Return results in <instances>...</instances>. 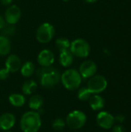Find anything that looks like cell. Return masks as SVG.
Returning <instances> with one entry per match:
<instances>
[{
	"label": "cell",
	"mask_w": 131,
	"mask_h": 132,
	"mask_svg": "<svg viewBox=\"0 0 131 132\" xmlns=\"http://www.w3.org/2000/svg\"><path fill=\"white\" fill-rule=\"evenodd\" d=\"M36 76L42 87L50 88L59 83L61 73L54 67H41L36 70Z\"/></svg>",
	"instance_id": "cell-1"
},
{
	"label": "cell",
	"mask_w": 131,
	"mask_h": 132,
	"mask_svg": "<svg viewBox=\"0 0 131 132\" xmlns=\"http://www.w3.org/2000/svg\"><path fill=\"white\" fill-rule=\"evenodd\" d=\"M42 125L40 114L29 111L22 114L20 119V128L22 132H38Z\"/></svg>",
	"instance_id": "cell-2"
},
{
	"label": "cell",
	"mask_w": 131,
	"mask_h": 132,
	"mask_svg": "<svg viewBox=\"0 0 131 132\" xmlns=\"http://www.w3.org/2000/svg\"><path fill=\"white\" fill-rule=\"evenodd\" d=\"M60 81L63 87L69 90H75L80 88L82 77L76 69H68L61 74Z\"/></svg>",
	"instance_id": "cell-3"
},
{
	"label": "cell",
	"mask_w": 131,
	"mask_h": 132,
	"mask_svg": "<svg viewBox=\"0 0 131 132\" xmlns=\"http://www.w3.org/2000/svg\"><path fill=\"white\" fill-rule=\"evenodd\" d=\"M87 117L81 111L75 110L68 114L66 118V125L71 129L78 130L82 128L86 123Z\"/></svg>",
	"instance_id": "cell-4"
},
{
	"label": "cell",
	"mask_w": 131,
	"mask_h": 132,
	"mask_svg": "<svg viewBox=\"0 0 131 132\" xmlns=\"http://www.w3.org/2000/svg\"><path fill=\"white\" fill-rule=\"evenodd\" d=\"M69 50L74 56L86 58L90 53V45L86 39L78 38L70 43Z\"/></svg>",
	"instance_id": "cell-5"
},
{
	"label": "cell",
	"mask_w": 131,
	"mask_h": 132,
	"mask_svg": "<svg viewBox=\"0 0 131 132\" xmlns=\"http://www.w3.org/2000/svg\"><path fill=\"white\" fill-rule=\"evenodd\" d=\"M55 33V28L51 23L43 22L38 27L36 37L39 43L46 44L49 43L53 39Z\"/></svg>",
	"instance_id": "cell-6"
},
{
	"label": "cell",
	"mask_w": 131,
	"mask_h": 132,
	"mask_svg": "<svg viewBox=\"0 0 131 132\" xmlns=\"http://www.w3.org/2000/svg\"><path fill=\"white\" fill-rule=\"evenodd\" d=\"M107 87V80L102 75H94L87 83V88L93 94H99L103 92Z\"/></svg>",
	"instance_id": "cell-7"
},
{
	"label": "cell",
	"mask_w": 131,
	"mask_h": 132,
	"mask_svg": "<svg viewBox=\"0 0 131 132\" xmlns=\"http://www.w3.org/2000/svg\"><path fill=\"white\" fill-rule=\"evenodd\" d=\"M78 71L82 78L90 79V77L96 75L97 71V66L93 60H87L80 64Z\"/></svg>",
	"instance_id": "cell-8"
},
{
	"label": "cell",
	"mask_w": 131,
	"mask_h": 132,
	"mask_svg": "<svg viewBox=\"0 0 131 132\" xmlns=\"http://www.w3.org/2000/svg\"><path fill=\"white\" fill-rule=\"evenodd\" d=\"M21 9L16 5H11L8 6L5 12V19L6 23L10 25L16 24L21 18Z\"/></svg>",
	"instance_id": "cell-9"
},
{
	"label": "cell",
	"mask_w": 131,
	"mask_h": 132,
	"mask_svg": "<svg viewBox=\"0 0 131 132\" xmlns=\"http://www.w3.org/2000/svg\"><path fill=\"white\" fill-rule=\"evenodd\" d=\"M97 123L103 129H110L115 124V118L107 111H100L97 115Z\"/></svg>",
	"instance_id": "cell-10"
},
{
	"label": "cell",
	"mask_w": 131,
	"mask_h": 132,
	"mask_svg": "<svg viewBox=\"0 0 131 132\" xmlns=\"http://www.w3.org/2000/svg\"><path fill=\"white\" fill-rule=\"evenodd\" d=\"M38 63L40 67H51L55 61V55L50 50L45 49L39 52L37 56Z\"/></svg>",
	"instance_id": "cell-11"
},
{
	"label": "cell",
	"mask_w": 131,
	"mask_h": 132,
	"mask_svg": "<svg viewBox=\"0 0 131 132\" xmlns=\"http://www.w3.org/2000/svg\"><path fill=\"white\" fill-rule=\"evenodd\" d=\"M5 66L10 73H16L20 70L22 62L19 56H17L16 54H10L7 56L5 60Z\"/></svg>",
	"instance_id": "cell-12"
},
{
	"label": "cell",
	"mask_w": 131,
	"mask_h": 132,
	"mask_svg": "<svg viewBox=\"0 0 131 132\" xmlns=\"http://www.w3.org/2000/svg\"><path fill=\"white\" fill-rule=\"evenodd\" d=\"M16 119L14 114L12 113H4L0 116V129L5 131L12 129L15 124Z\"/></svg>",
	"instance_id": "cell-13"
},
{
	"label": "cell",
	"mask_w": 131,
	"mask_h": 132,
	"mask_svg": "<svg viewBox=\"0 0 131 132\" xmlns=\"http://www.w3.org/2000/svg\"><path fill=\"white\" fill-rule=\"evenodd\" d=\"M74 60V56L69 50H65L59 52V64L63 67H70Z\"/></svg>",
	"instance_id": "cell-14"
},
{
	"label": "cell",
	"mask_w": 131,
	"mask_h": 132,
	"mask_svg": "<svg viewBox=\"0 0 131 132\" xmlns=\"http://www.w3.org/2000/svg\"><path fill=\"white\" fill-rule=\"evenodd\" d=\"M89 104L92 110L100 111L105 106L104 99L99 94H93L89 99Z\"/></svg>",
	"instance_id": "cell-15"
},
{
	"label": "cell",
	"mask_w": 131,
	"mask_h": 132,
	"mask_svg": "<svg viewBox=\"0 0 131 132\" xmlns=\"http://www.w3.org/2000/svg\"><path fill=\"white\" fill-rule=\"evenodd\" d=\"M44 103L42 97L39 94L32 95L29 101V107L32 111H39L42 108Z\"/></svg>",
	"instance_id": "cell-16"
},
{
	"label": "cell",
	"mask_w": 131,
	"mask_h": 132,
	"mask_svg": "<svg viewBox=\"0 0 131 132\" xmlns=\"http://www.w3.org/2000/svg\"><path fill=\"white\" fill-rule=\"evenodd\" d=\"M11 43L7 36L0 35V56H5L9 54L11 51Z\"/></svg>",
	"instance_id": "cell-17"
},
{
	"label": "cell",
	"mask_w": 131,
	"mask_h": 132,
	"mask_svg": "<svg viewBox=\"0 0 131 132\" xmlns=\"http://www.w3.org/2000/svg\"><path fill=\"white\" fill-rule=\"evenodd\" d=\"M8 101L11 105L15 108H20L22 107L25 103V97L24 94H12L8 97Z\"/></svg>",
	"instance_id": "cell-18"
},
{
	"label": "cell",
	"mask_w": 131,
	"mask_h": 132,
	"mask_svg": "<svg viewBox=\"0 0 131 132\" xmlns=\"http://www.w3.org/2000/svg\"><path fill=\"white\" fill-rule=\"evenodd\" d=\"M38 84L33 80H25L22 86V91L24 95H31L37 89Z\"/></svg>",
	"instance_id": "cell-19"
},
{
	"label": "cell",
	"mask_w": 131,
	"mask_h": 132,
	"mask_svg": "<svg viewBox=\"0 0 131 132\" xmlns=\"http://www.w3.org/2000/svg\"><path fill=\"white\" fill-rule=\"evenodd\" d=\"M35 65L31 61H26L20 68V73L24 77H30L35 72Z\"/></svg>",
	"instance_id": "cell-20"
},
{
	"label": "cell",
	"mask_w": 131,
	"mask_h": 132,
	"mask_svg": "<svg viewBox=\"0 0 131 132\" xmlns=\"http://www.w3.org/2000/svg\"><path fill=\"white\" fill-rule=\"evenodd\" d=\"M70 41L69 39L66 37H59L56 40V46L59 50V52L65 50H69L70 46Z\"/></svg>",
	"instance_id": "cell-21"
},
{
	"label": "cell",
	"mask_w": 131,
	"mask_h": 132,
	"mask_svg": "<svg viewBox=\"0 0 131 132\" xmlns=\"http://www.w3.org/2000/svg\"><path fill=\"white\" fill-rule=\"evenodd\" d=\"M92 95H93V94L86 87H83L80 88L79 90H78V93H77V97L81 101H89V99L90 98V97Z\"/></svg>",
	"instance_id": "cell-22"
},
{
	"label": "cell",
	"mask_w": 131,
	"mask_h": 132,
	"mask_svg": "<svg viewBox=\"0 0 131 132\" xmlns=\"http://www.w3.org/2000/svg\"><path fill=\"white\" fill-rule=\"evenodd\" d=\"M66 125V121L63 118H56V120H54V121L52 124L53 128L56 131H63Z\"/></svg>",
	"instance_id": "cell-23"
},
{
	"label": "cell",
	"mask_w": 131,
	"mask_h": 132,
	"mask_svg": "<svg viewBox=\"0 0 131 132\" xmlns=\"http://www.w3.org/2000/svg\"><path fill=\"white\" fill-rule=\"evenodd\" d=\"M15 28L14 26V25H10L6 23V25L5 26V27L2 29V35L5 36H12L15 33Z\"/></svg>",
	"instance_id": "cell-24"
},
{
	"label": "cell",
	"mask_w": 131,
	"mask_h": 132,
	"mask_svg": "<svg viewBox=\"0 0 131 132\" xmlns=\"http://www.w3.org/2000/svg\"><path fill=\"white\" fill-rule=\"evenodd\" d=\"M10 72L5 67L0 70V80H5L9 77Z\"/></svg>",
	"instance_id": "cell-25"
},
{
	"label": "cell",
	"mask_w": 131,
	"mask_h": 132,
	"mask_svg": "<svg viewBox=\"0 0 131 132\" xmlns=\"http://www.w3.org/2000/svg\"><path fill=\"white\" fill-rule=\"evenodd\" d=\"M112 132H126V131L124 126H122L121 125H113V127L112 128Z\"/></svg>",
	"instance_id": "cell-26"
},
{
	"label": "cell",
	"mask_w": 131,
	"mask_h": 132,
	"mask_svg": "<svg viewBox=\"0 0 131 132\" xmlns=\"http://www.w3.org/2000/svg\"><path fill=\"white\" fill-rule=\"evenodd\" d=\"M114 118H115V121L120 124L123 123L125 121V116L122 114H118L117 115H116V117H114Z\"/></svg>",
	"instance_id": "cell-27"
},
{
	"label": "cell",
	"mask_w": 131,
	"mask_h": 132,
	"mask_svg": "<svg viewBox=\"0 0 131 132\" xmlns=\"http://www.w3.org/2000/svg\"><path fill=\"white\" fill-rule=\"evenodd\" d=\"M5 25H6V22H5V18L0 15V30H2L5 27Z\"/></svg>",
	"instance_id": "cell-28"
},
{
	"label": "cell",
	"mask_w": 131,
	"mask_h": 132,
	"mask_svg": "<svg viewBox=\"0 0 131 132\" xmlns=\"http://www.w3.org/2000/svg\"><path fill=\"white\" fill-rule=\"evenodd\" d=\"M0 2L4 6H9V5H11L12 0H0Z\"/></svg>",
	"instance_id": "cell-29"
},
{
	"label": "cell",
	"mask_w": 131,
	"mask_h": 132,
	"mask_svg": "<svg viewBox=\"0 0 131 132\" xmlns=\"http://www.w3.org/2000/svg\"><path fill=\"white\" fill-rule=\"evenodd\" d=\"M86 3H90V4H93V3H95L97 2L98 0H84Z\"/></svg>",
	"instance_id": "cell-30"
},
{
	"label": "cell",
	"mask_w": 131,
	"mask_h": 132,
	"mask_svg": "<svg viewBox=\"0 0 131 132\" xmlns=\"http://www.w3.org/2000/svg\"><path fill=\"white\" fill-rule=\"evenodd\" d=\"M63 2H69V1H71V0H63Z\"/></svg>",
	"instance_id": "cell-31"
},
{
	"label": "cell",
	"mask_w": 131,
	"mask_h": 132,
	"mask_svg": "<svg viewBox=\"0 0 131 132\" xmlns=\"http://www.w3.org/2000/svg\"><path fill=\"white\" fill-rule=\"evenodd\" d=\"M5 132H12V131H5Z\"/></svg>",
	"instance_id": "cell-32"
},
{
	"label": "cell",
	"mask_w": 131,
	"mask_h": 132,
	"mask_svg": "<svg viewBox=\"0 0 131 132\" xmlns=\"http://www.w3.org/2000/svg\"><path fill=\"white\" fill-rule=\"evenodd\" d=\"M0 132H1V131H0Z\"/></svg>",
	"instance_id": "cell-33"
}]
</instances>
